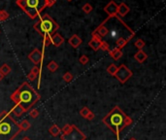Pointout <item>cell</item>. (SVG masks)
Segmentation results:
<instances>
[{
	"label": "cell",
	"mask_w": 166,
	"mask_h": 140,
	"mask_svg": "<svg viewBox=\"0 0 166 140\" xmlns=\"http://www.w3.org/2000/svg\"><path fill=\"white\" fill-rule=\"evenodd\" d=\"M93 32H94V33H96V34H98V35L102 38V37H104V36H107V35H108V33H109V29L105 27V24H102L99 25V27H98L96 29H95V31H93Z\"/></svg>",
	"instance_id": "14"
},
{
	"label": "cell",
	"mask_w": 166,
	"mask_h": 140,
	"mask_svg": "<svg viewBox=\"0 0 166 140\" xmlns=\"http://www.w3.org/2000/svg\"><path fill=\"white\" fill-rule=\"evenodd\" d=\"M31 127V125L30 123L27 121V120H24V121H21L20 124H18V127H20V130L21 131H24V130H29Z\"/></svg>",
	"instance_id": "18"
},
{
	"label": "cell",
	"mask_w": 166,
	"mask_h": 140,
	"mask_svg": "<svg viewBox=\"0 0 166 140\" xmlns=\"http://www.w3.org/2000/svg\"><path fill=\"white\" fill-rule=\"evenodd\" d=\"M100 49H101L102 51L109 52V51H110V46H109V44L107 43L106 41H101V44H100Z\"/></svg>",
	"instance_id": "30"
},
{
	"label": "cell",
	"mask_w": 166,
	"mask_h": 140,
	"mask_svg": "<svg viewBox=\"0 0 166 140\" xmlns=\"http://www.w3.org/2000/svg\"><path fill=\"white\" fill-rule=\"evenodd\" d=\"M10 113H13L15 116H17V117H20L21 114L24 113V110L21 109V107L20 105H18V104H15L14 105V107L12 108V110H11V112Z\"/></svg>",
	"instance_id": "19"
},
{
	"label": "cell",
	"mask_w": 166,
	"mask_h": 140,
	"mask_svg": "<svg viewBox=\"0 0 166 140\" xmlns=\"http://www.w3.org/2000/svg\"><path fill=\"white\" fill-rule=\"evenodd\" d=\"M59 25L51 19L49 15L40 16V19L34 24V29L41 35H53L58 30Z\"/></svg>",
	"instance_id": "5"
},
{
	"label": "cell",
	"mask_w": 166,
	"mask_h": 140,
	"mask_svg": "<svg viewBox=\"0 0 166 140\" xmlns=\"http://www.w3.org/2000/svg\"><path fill=\"white\" fill-rule=\"evenodd\" d=\"M10 98L15 104L20 105L24 112H26L40 100L41 97L27 82H24L11 94Z\"/></svg>",
	"instance_id": "1"
},
{
	"label": "cell",
	"mask_w": 166,
	"mask_h": 140,
	"mask_svg": "<svg viewBox=\"0 0 166 140\" xmlns=\"http://www.w3.org/2000/svg\"><path fill=\"white\" fill-rule=\"evenodd\" d=\"M29 116H30L31 118H33V119H35V118H37L39 116V111L37 109H32L30 112H29Z\"/></svg>",
	"instance_id": "33"
},
{
	"label": "cell",
	"mask_w": 166,
	"mask_h": 140,
	"mask_svg": "<svg viewBox=\"0 0 166 140\" xmlns=\"http://www.w3.org/2000/svg\"><path fill=\"white\" fill-rule=\"evenodd\" d=\"M31 72L34 73L35 75L38 76V75L40 74V68L38 67V66H34V67H33V68L31 69Z\"/></svg>",
	"instance_id": "34"
},
{
	"label": "cell",
	"mask_w": 166,
	"mask_h": 140,
	"mask_svg": "<svg viewBox=\"0 0 166 140\" xmlns=\"http://www.w3.org/2000/svg\"><path fill=\"white\" fill-rule=\"evenodd\" d=\"M127 44V40L125 39V38H123V37H120V38H118L117 39V41H116V45H117V48L118 49H123V48L125 47V45Z\"/></svg>",
	"instance_id": "20"
},
{
	"label": "cell",
	"mask_w": 166,
	"mask_h": 140,
	"mask_svg": "<svg viewBox=\"0 0 166 140\" xmlns=\"http://www.w3.org/2000/svg\"><path fill=\"white\" fill-rule=\"evenodd\" d=\"M117 70H118V66H116L115 64H111L108 66V68H107V72H108L110 75L115 76Z\"/></svg>",
	"instance_id": "23"
},
{
	"label": "cell",
	"mask_w": 166,
	"mask_h": 140,
	"mask_svg": "<svg viewBox=\"0 0 166 140\" xmlns=\"http://www.w3.org/2000/svg\"><path fill=\"white\" fill-rule=\"evenodd\" d=\"M51 44L54 45L55 47H59L62 45V43L64 42V39L63 37L59 34V33H54L51 36Z\"/></svg>",
	"instance_id": "11"
},
{
	"label": "cell",
	"mask_w": 166,
	"mask_h": 140,
	"mask_svg": "<svg viewBox=\"0 0 166 140\" xmlns=\"http://www.w3.org/2000/svg\"><path fill=\"white\" fill-rule=\"evenodd\" d=\"M63 80L65 81L66 83L71 82V81L73 80V75L70 72H66L65 74L63 75Z\"/></svg>",
	"instance_id": "31"
},
{
	"label": "cell",
	"mask_w": 166,
	"mask_h": 140,
	"mask_svg": "<svg viewBox=\"0 0 166 140\" xmlns=\"http://www.w3.org/2000/svg\"><path fill=\"white\" fill-rule=\"evenodd\" d=\"M21 140H31L30 138H28V137H24V138H23Z\"/></svg>",
	"instance_id": "39"
},
{
	"label": "cell",
	"mask_w": 166,
	"mask_h": 140,
	"mask_svg": "<svg viewBox=\"0 0 166 140\" xmlns=\"http://www.w3.org/2000/svg\"><path fill=\"white\" fill-rule=\"evenodd\" d=\"M90 110L88 109L87 107H83L82 109H81V111H80V115L82 116L83 118H84V119H86L87 116L88 115V114H90Z\"/></svg>",
	"instance_id": "27"
},
{
	"label": "cell",
	"mask_w": 166,
	"mask_h": 140,
	"mask_svg": "<svg viewBox=\"0 0 166 140\" xmlns=\"http://www.w3.org/2000/svg\"><path fill=\"white\" fill-rule=\"evenodd\" d=\"M101 41H102V38L99 36L96 33L92 32V38L90 42H88V46L93 51H98L100 49V44H101Z\"/></svg>",
	"instance_id": "8"
},
{
	"label": "cell",
	"mask_w": 166,
	"mask_h": 140,
	"mask_svg": "<svg viewBox=\"0 0 166 140\" xmlns=\"http://www.w3.org/2000/svg\"><path fill=\"white\" fill-rule=\"evenodd\" d=\"M94 117H95L94 113L90 111V114H88V115L87 116L86 119H87V120H88V121H91V120H93V119H94Z\"/></svg>",
	"instance_id": "37"
},
{
	"label": "cell",
	"mask_w": 166,
	"mask_h": 140,
	"mask_svg": "<svg viewBox=\"0 0 166 140\" xmlns=\"http://www.w3.org/2000/svg\"><path fill=\"white\" fill-rule=\"evenodd\" d=\"M68 43L70 44V46L73 48H78L81 44H82V39H81L77 34H74L68 40Z\"/></svg>",
	"instance_id": "13"
},
{
	"label": "cell",
	"mask_w": 166,
	"mask_h": 140,
	"mask_svg": "<svg viewBox=\"0 0 166 140\" xmlns=\"http://www.w3.org/2000/svg\"><path fill=\"white\" fill-rule=\"evenodd\" d=\"M133 73L130 69L125 64H121L120 67H118V70L115 74V77L118 81H120L121 84H124L128 79H130Z\"/></svg>",
	"instance_id": "6"
},
{
	"label": "cell",
	"mask_w": 166,
	"mask_h": 140,
	"mask_svg": "<svg viewBox=\"0 0 166 140\" xmlns=\"http://www.w3.org/2000/svg\"><path fill=\"white\" fill-rule=\"evenodd\" d=\"M79 61L81 62V64H83V65H86L87 63H88V61H90V60H88V57H87L86 56V55H83V56L80 57Z\"/></svg>",
	"instance_id": "32"
},
{
	"label": "cell",
	"mask_w": 166,
	"mask_h": 140,
	"mask_svg": "<svg viewBox=\"0 0 166 140\" xmlns=\"http://www.w3.org/2000/svg\"><path fill=\"white\" fill-rule=\"evenodd\" d=\"M43 44L45 47L50 46L51 44V35H44L43 36Z\"/></svg>",
	"instance_id": "25"
},
{
	"label": "cell",
	"mask_w": 166,
	"mask_h": 140,
	"mask_svg": "<svg viewBox=\"0 0 166 140\" xmlns=\"http://www.w3.org/2000/svg\"><path fill=\"white\" fill-rule=\"evenodd\" d=\"M55 2H57V0H46L47 7H51V6H54Z\"/></svg>",
	"instance_id": "36"
},
{
	"label": "cell",
	"mask_w": 166,
	"mask_h": 140,
	"mask_svg": "<svg viewBox=\"0 0 166 140\" xmlns=\"http://www.w3.org/2000/svg\"><path fill=\"white\" fill-rule=\"evenodd\" d=\"M9 18V14L5 10H0V21H4Z\"/></svg>",
	"instance_id": "26"
},
{
	"label": "cell",
	"mask_w": 166,
	"mask_h": 140,
	"mask_svg": "<svg viewBox=\"0 0 166 140\" xmlns=\"http://www.w3.org/2000/svg\"><path fill=\"white\" fill-rule=\"evenodd\" d=\"M82 9H83V11L84 13H87V14H88V13H90L92 10H93V8H92V6L90 4V3H86V4H84L83 7H82Z\"/></svg>",
	"instance_id": "28"
},
{
	"label": "cell",
	"mask_w": 166,
	"mask_h": 140,
	"mask_svg": "<svg viewBox=\"0 0 166 140\" xmlns=\"http://www.w3.org/2000/svg\"><path fill=\"white\" fill-rule=\"evenodd\" d=\"M129 11H130V8H129V7L125 4L124 2H123V3H120L119 7H118L117 14L119 15V16H120V17H124V16H126V15L129 13Z\"/></svg>",
	"instance_id": "12"
},
{
	"label": "cell",
	"mask_w": 166,
	"mask_h": 140,
	"mask_svg": "<svg viewBox=\"0 0 166 140\" xmlns=\"http://www.w3.org/2000/svg\"><path fill=\"white\" fill-rule=\"evenodd\" d=\"M28 58L34 64H39L43 60V54L38 49H34L30 54H29Z\"/></svg>",
	"instance_id": "10"
},
{
	"label": "cell",
	"mask_w": 166,
	"mask_h": 140,
	"mask_svg": "<svg viewBox=\"0 0 166 140\" xmlns=\"http://www.w3.org/2000/svg\"><path fill=\"white\" fill-rule=\"evenodd\" d=\"M36 78H37V75H35L34 73H32V72H30V73H29V74L27 75V79H28L29 81H34Z\"/></svg>",
	"instance_id": "35"
},
{
	"label": "cell",
	"mask_w": 166,
	"mask_h": 140,
	"mask_svg": "<svg viewBox=\"0 0 166 140\" xmlns=\"http://www.w3.org/2000/svg\"><path fill=\"white\" fill-rule=\"evenodd\" d=\"M67 1H68V2H71V1H72V0H67Z\"/></svg>",
	"instance_id": "41"
},
{
	"label": "cell",
	"mask_w": 166,
	"mask_h": 140,
	"mask_svg": "<svg viewBox=\"0 0 166 140\" xmlns=\"http://www.w3.org/2000/svg\"><path fill=\"white\" fill-rule=\"evenodd\" d=\"M135 47L137 48V49H139V50H142L144 47H145V42L143 41L142 39H138L137 41L135 42Z\"/></svg>",
	"instance_id": "29"
},
{
	"label": "cell",
	"mask_w": 166,
	"mask_h": 140,
	"mask_svg": "<svg viewBox=\"0 0 166 140\" xmlns=\"http://www.w3.org/2000/svg\"><path fill=\"white\" fill-rule=\"evenodd\" d=\"M3 78H4V75H3L1 72H0V81H2V80H3Z\"/></svg>",
	"instance_id": "38"
},
{
	"label": "cell",
	"mask_w": 166,
	"mask_h": 140,
	"mask_svg": "<svg viewBox=\"0 0 166 140\" xmlns=\"http://www.w3.org/2000/svg\"><path fill=\"white\" fill-rule=\"evenodd\" d=\"M118 7H119V5H118L115 1H110L108 4L105 6L104 11L110 18H113V17H115L117 15Z\"/></svg>",
	"instance_id": "9"
},
{
	"label": "cell",
	"mask_w": 166,
	"mask_h": 140,
	"mask_svg": "<svg viewBox=\"0 0 166 140\" xmlns=\"http://www.w3.org/2000/svg\"><path fill=\"white\" fill-rule=\"evenodd\" d=\"M47 68L49 69L51 72H55L58 69V64L54 60H51V61L49 62V63H48Z\"/></svg>",
	"instance_id": "21"
},
{
	"label": "cell",
	"mask_w": 166,
	"mask_h": 140,
	"mask_svg": "<svg viewBox=\"0 0 166 140\" xmlns=\"http://www.w3.org/2000/svg\"><path fill=\"white\" fill-rule=\"evenodd\" d=\"M20 132L18 124L11 117L9 112L0 113V140H13Z\"/></svg>",
	"instance_id": "3"
},
{
	"label": "cell",
	"mask_w": 166,
	"mask_h": 140,
	"mask_svg": "<svg viewBox=\"0 0 166 140\" xmlns=\"http://www.w3.org/2000/svg\"><path fill=\"white\" fill-rule=\"evenodd\" d=\"M87 136L83 131L73 125L72 130L67 134H61V140H86Z\"/></svg>",
	"instance_id": "7"
},
{
	"label": "cell",
	"mask_w": 166,
	"mask_h": 140,
	"mask_svg": "<svg viewBox=\"0 0 166 140\" xmlns=\"http://www.w3.org/2000/svg\"><path fill=\"white\" fill-rule=\"evenodd\" d=\"M72 128H73V125L67 124V125H65V126L62 128H60V130L62 132V134H67V133H69V132L72 130Z\"/></svg>",
	"instance_id": "24"
},
{
	"label": "cell",
	"mask_w": 166,
	"mask_h": 140,
	"mask_svg": "<svg viewBox=\"0 0 166 140\" xmlns=\"http://www.w3.org/2000/svg\"><path fill=\"white\" fill-rule=\"evenodd\" d=\"M49 132L50 133L53 135V136H54V137H57V135H59V133L61 132V130H60V127L57 126V125H53V126H51L50 128H49Z\"/></svg>",
	"instance_id": "17"
},
{
	"label": "cell",
	"mask_w": 166,
	"mask_h": 140,
	"mask_svg": "<svg viewBox=\"0 0 166 140\" xmlns=\"http://www.w3.org/2000/svg\"><path fill=\"white\" fill-rule=\"evenodd\" d=\"M102 122L116 135H119L121 130L132 124V119L127 116L119 106H115L103 118Z\"/></svg>",
	"instance_id": "2"
},
{
	"label": "cell",
	"mask_w": 166,
	"mask_h": 140,
	"mask_svg": "<svg viewBox=\"0 0 166 140\" xmlns=\"http://www.w3.org/2000/svg\"><path fill=\"white\" fill-rule=\"evenodd\" d=\"M129 140H137V139H135V138H130Z\"/></svg>",
	"instance_id": "40"
},
{
	"label": "cell",
	"mask_w": 166,
	"mask_h": 140,
	"mask_svg": "<svg viewBox=\"0 0 166 140\" xmlns=\"http://www.w3.org/2000/svg\"><path fill=\"white\" fill-rule=\"evenodd\" d=\"M134 58H135V60H137L139 62V63H143V62L148 58V55L143 50H139L137 53L134 55Z\"/></svg>",
	"instance_id": "15"
},
{
	"label": "cell",
	"mask_w": 166,
	"mask_h": 140,
	"mask_svg": "<svg viewBox=\"0 0 166 140\" xmlns=\"http://www.w3.org/2000/svg\"><path fill=\"white\" fill-rule=\"evenodd\" d=\"M0 72H1L4 76L8 75L9 73L11 72V67L8 64H3L1 67H0Z\"/></svg>",
	"instance_id": "22"
},
{
	"label": "cell",
	"mask_w": 166,
	"mask_h": 140,
	"mask_svg": "<svg viewBox=\"0 0 166 140\" xmlns=\"http://www.w3.org/2000/svg\"><path fill=\"white\" fill-rule=\"evenodd\" d=\"M109 54L110 56L112 58H114L115 60H118L119 58H120L121 57H123V52H121V50L118 49V48H115V49H113L112 51H109Z\"/></svg>",
	"instance_id": "16"
},
{
	"label": "cell",
	"mask_w": 166,
	"mask_h": 140,
	"mask_svg": "<svg viewBox=\"0 0 166 140\" xmlns=\"http://www.w3.org/2000/svg\"><path fill=\"white\" fill-rule=\"evenodd\" d=\"M16 3L30 19L38 17L47 7L46 0H17Z\"/></svg>",
	"instance_id": "4"
}]
</instances>
